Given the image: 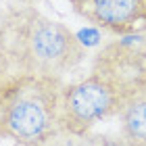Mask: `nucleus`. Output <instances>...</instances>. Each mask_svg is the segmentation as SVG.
Here are the masks:
<instances>
[{
	"mask_svg": "<svg viewBox=\"0 0 146 146\" xmlns=\"http://www.w3.org/2000/svg\"><path fill=\"white\" fill-rule=\"evenodd\" d=\"M84 61V46L65 23L36 6H13L0 15V71L6 77L63 79Z\"/></svg>",
	"mask_w": 146,
	"mask_h": 146,
	"instance_id": "1",
	"label": "nucleus"
},
{
	"mask_svg": "<svg viewBox=\"0 0 146 146\" xmlns=\"http://www.w3.org/2000/svg\"><path fill=\"white\" fill-rule=\"evenodd\" d=\"M144 71L146 67H142L138 54L123 44H113L100 52L90 75L63 88V134L86 138L98 123L117 115Z\"/></svg>",
	"mask_w": 146,
	"mask_h": 146,
	"instance_id": "2",
	"label": "nucleus"
},
{
	"mask_svg": "<svg viewBox=\"0 0 146 146\" xmlns=\"http://www.w3.org/2000/svg\"><path fill=\"white\" fill-rule=\"evenodd\" d=\"M65 82L58 77H9L0 96V138L17 146H46L61 134Z\"/></svg>",
	"mask_w": 146,
	"mask_h": 146,
	"instance_id": "3",
	"label": "nucleus"
},
{
	"mask_svg": "<svg viewBox=\"0 0 146 146\" xmlns=\"http://www.w3.org/2000/svg\"><path fill=\"white\" fill-rule=\"evenodd\" d=\"M75 15L115 36L146 29V0H69Z\"/></svg>",
	"mask_w": 146,
	"mask_h": 146,
	"instance_id": "4",
	"label": "nucleus"
},
{
	"mask_svg": "<svg viewBox=\"0 0 146 146\" xmlns=\"http://www.w3.org/2000/svg\"><path fill=\"white\" fill-rule=\"evenodd\" d=\"M119 117V134L127 146H146V71L125 98Z\"/></svg>",
	"mask_w": 146,
	"mask_h": 146,
	"instance_id": "5",
	"label": "nucleus"
},
{
	"mask_svg": "<svg viewBox=\"0 0 146 146\" xmlns=\"http://www.w3.org/2000/svg\"><path fill=\"white\" fill-rule=\"evenodd\" d=\"M88 146H127L121 136L111 138V136H96V138H86Z\"/></svg>",
	"mask_w": 146,
	"mask_h": 146,
	"instance_id": "6",
	"label": "nucleus"
},
{
	"mask_svg": "<svg viewBox=\"0 0 146 146\" xmlns=\"http://www.w3.org/2000/svg\"><path fill=\"white\" fill-rule=\"evenodd\" d=\"M6 79H9V77H6L2 71H0V96H2V90H4V84H6Z\"/></svg>",
	"mask_w": 146,
	"mask_h": 146,
	"instance_id": "7",
	"label": "nucleus"
}]
</instances>
